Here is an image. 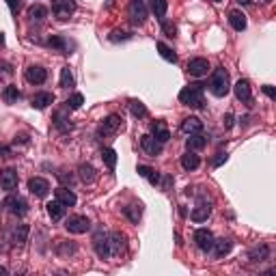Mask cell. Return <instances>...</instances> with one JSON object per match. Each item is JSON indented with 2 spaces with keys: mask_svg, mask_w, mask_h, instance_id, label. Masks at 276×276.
I'll list each match as a JSON object with an SVG mask.
<instances>
[{
  "mask_svg": "<svg viewBox=\"0 0 276 276\" xmlns=\"http://www.w3.org/2000/svg\"><path fill=\"white\" fill-rule=\"evenodd\" d=\"M119 39H130V35L123 31H113L110 33V41H119Z\"/></svg>",
  "mask_w": 276,
  "mask_h": 276,
  "instance_id": "cell-40",
  "label": "cell"
},
{
  "mask_svg": "<svg viewBox=\"0 0 276 276\" xmlns=\"http://www.w3.org/2000/svg\"><path fill=\"white\" fill-rule=\"evenodd\" d=\"M2 97H4V102L7 104H13V102L20 99V91H17V86H7L4 93H2Z\"/></svg>",
  "mask_w": 276,
  "mask_h": 276,
  "instance_id": "cell-37",
  "label": "cell"
},
{
  "mask_svg": "<svg viewBox=\"0 0 276 276\" xmlns=\"http://www.w3.org/2000/svg\"><path fill=\"white\" fill-rule=\"evenodd\" d=\"M45 15H48V9L41 7V4H33V7L28 9V17H31L33 22H43Z\"/></svg>",
  "mask_w": 276,
  "mask_h": 276,
  "instance_id": "cell-30",
  "label": "cell"
},
{
  "mask_svg": "<svg viewBox=\"0 0 276 276\" xmlns=\"http://www.w3.org/2000/svg\"><path fill=\"white\" fill-rule=\"evenodd\" d=\"M102 160H104V164L110 168V171H115V166H117V151L110 149V147H106V149H102Z\"/></svg>",
  "mask_w": 276,
  "mask_h": 276,
  "instance_id": "cell-29",
  "label": "cell"
},
{
  "mask_svg": "<svg viewBox=\"0 0 276 276\" xmlns=\"http://www.w3.org/2000/svg\"><path fill=\"white\" fill-rule=\"evenodd\" d=\"M181 130L186 134H197L203 130V121L197 119V117H188V119H184V123H181Z\"/></svg>",
  "mask_w": 276,
  "mask_h": 276,
  "instance_id": "cell-22",
  "label": "cell"
},
{
  "mask_svg": "<svg viewBox=\"0 0 276 276\" xmlns=\"http://www.w3.org/2000/svg\"><path fill=\"white\" fill-rule=\"evenodd\" d=\"M211 2H220V0H211Z\"/></svg>",
  "mask_w": 276,
  "mask_h": 276,
  "instance_id": "cell-50",
  "label": "cell"
},
{
  "mask_svg": "<svg viewBox=\"0 0 276 276\" xmlns=\"http://www.w3.org/2000/svg\"><path fill=\"white\" fill-rule=\"evenodd\" d=\"M78 173H80V179L84 181V184H93V181H95V168H93L91 164H80Z\"/></svg>",
  "mask_w": 276,
  "mask_h": 276,
  "instance_id": "cell-27",
  "label": "cell"
},
{
  "mask_svg": "<svg viewBox=\"0 0 276 276\" xmlns=\"http://www.w3.org/2000/svg\"><path fill=\"white\" fill-rule=\"evenodd\" d=\"M2 151H4V149H2V147H0V154H2Z\"/></svg>",
  "mask_w": 276,
  "mask_h": 276,
  "instance_id": "cell-51",
  "label": "cell"
},
{
  "mask_svg": "<svg viewBox=\"0 0 276 276\" xmlns=\"http://www.w3.org/2000/svg\"><path fill=\"white\" fill-rule=\"evenodd\" d=\"M67 231L69 233H76V236H80V233H86L91 229V222L86 216H72V218H67L65 222Z\"/></svg>",
  "mask_w": 276,
  "mask_h": 276,
  "instance_id": "cell-7",
  "label": "cell"
},
{
  "mask_svg": "<svg viewBox=\"0 0 276 276\" xmlns=\"http://www.w3.org/2000/svg\"><path fill=\"white\" fill-rule=\"evenodd\" d=\"M233 91H236V97L242 104H250L252 102V91H250V82L248 80H237L236 86H233Z\"/></svg>",
  "mask_w": 276,
  "mask_h": 276,
  "instance_id": "cell-13",
  "label": "cell"
},
{
  "mask_svg": "<svg viewBox=\"0 0 276 276\" xmlns=\"http://www.w3.org/2000/svg\"><path fill=\"white\" fill-rule=\"evenodd\" d=\"M0 186H2V190L7 192H13L17 188V171L15 168H4L2 173H0Z\"/></svg>",
  "mask_w": 276,
  "mask_h": 276,
  "instance_id": "cell-12",
  "label": "cell"
},
{
  "mask_svg": "<svg viewBox=\"0 0 276 276\" xmlns=\"http://www.w3.org/2000/svg\"><path fill=\"white\" fill-rule=\"evenodd\" d=\"M48 45H50V48L61 50V52H67L69 50V43L63 37H58V35H52V37L48 39Z\"/></svg>",
  "mask_w": 276,
  "mask_h": 276,
  "instance_id": "cell-34",
  "label": "cell"
},
{
  "mask_svg": "<svg viewBox=\"0 0 276 276\" xmlns=\"http://www.w3.org/2000/svg\"><path fill=\"white\" fill-rule=\"evenodd\" d=\"M76 11V2L74 0H52V13L58 20H69Z\"/></svg>",
  "mask_w": 276,
  "mask_h": 276,
  "instance_id": "cell-3",
  "label": "cell"
},
{
  "mask_svg": "<svg viewBox=\"0 0 276 276\" xmlns=\"http://www.w3.org/2000/svg\"><path fill=\"white\" fill-rule=\"evenodd\" d=\"M162 28H164V33H166V37H175V26L166 24V22L162 20Z\"/></svg>",
  "mask_w": 276,
  "mask_h": 276,
  "instance_id": "cell-41",
  "label": "cell"
},
{
  "mask_svg": "<svg viewBox=\"0 0 276 276\" xmlns=\"http://www.w3.org/2000/svg\"><path fill=\"white\" fill-rule=\"evenodd\" d=\"M151 136H154L158 143H166L168 138H171V132H168V127L164 125V121H156L154 125H151Z\"/></svg>",
  "mask_w": 276,
  "mask_h": 276,
  "instance_id": "cell-18",
  "label": "cell"
},
{
  "mask_svg": "<svg viewBox=\"0 0 276 276\" xmlns=\"http://www.w3.org/2000/svg\"><path fill=\"white\" fill-rule=\"evenodd\" d=\"M82 104H84V97H82V93H74V95L67 99V108H72V110H78Z\"/></svg>",
  "mask_w": 276,
  "mask_h": 276,
  "instance_id": "cell-39",
  "label": "cell"
},
{
  "mask_svg": "<svg viewBox=\"0 0 276 276\" xmlns=\"http://www.w3.org/2000/svg\"><path fill=\"white\" fill-rule=\"evenodd\" d=\"M198 164H201V158H198L195 151H190L188 149L184 156H181V166L186 168V171H197L198 168Z\"/></svg>",
  "mask_w": 276,
  "mask_h": 276,
  "instance_id": "cell-19",
  "label": "cell"
},
{
  "mask_svg": "<svg viewBox=\"0 0 276 276\" xmlns=\"http://www.w3.org/2000/svg\"><path fill=\"white\" fill-rule=\"evenodd\" d=\"M233 248V242L231 239H227V237H222V239H214V246H211V250H214V257L216 259H220V257H225L229 255Z\"/></svg>",
  "mask_w": 276,
  "mask_h": 276,
  "instance_id": "cell-17",
  "label": "cell"
},
{
  "mask_svg": "<svg viewBox=\"0 0 276 276\" xmlns=\"http://www.w3.org/2000/svg\"><path fill=\"white\" fill-rule=\"evenodd\" d=\"M158 50H160V56L164 58V61H168V63H177V54H175V52H173L171 48H168L166 43H162V41H160V43H158Z\"/></svg>",
  "mask_w": 276,
  "mask_h": 276,
  "instance_id": "cell-33",
  "label": "cell"
},
{
  "mask_svg": "<svg viewBox=\"0 0 276 276\" xmlns=\"http://www.w3.org/2000/svg\"><path fill=\"white\" fill-rule=\"evenodd\" d=\"M211 93H214L216 97H225L229 91H231V86H229V74L225 72V67H218L214 74H211Z\"/></svg>",
  "mask_w": 276,
  "mask_h": 276,
  "instance_id": "cell-2",
  "label": "cell"
},
{
  "mask_svg": "<svg viewBox=\"0 0 276 276\" xmlns=\"http://www.w3.org/2000/svg\"><path fill=\"white\" fill-rule=\"evenodd\" d=\"M179 102L190 106V108H201L203 106V84H188L179 91Z\"/></svg>",
  "mask_w": 276,
  "mask_h": 276,
  "instance_id": "cell-1",
  "label": "cell"
},
{
  "mask_svg": "<svg viewBox=\"0 0 276 276\" xmlns=\"http://www.w3.org/2000/svg\"><path fill=\"white\" fill-rule=\"evenodd\" d=\"M48 216H50L52 220H61L63 216H65V205H63L61 201L48 203Z\"/></svg>",
  "mask_w": 276,
  "mask_h": 276,
  "instance_id": "cell-25",
  "label": "cell"
},
{
  "mask_svg": "<svg viewBox=\"0 0 276 276\" xmlns=\"http://www.w3.org/2000/svg\"><path fill=\"white\" fill-rule=\"evenodd\" d=\"M195 242L203 252H209L211 246H214V233H211L209 229H198L195 233Z\"/></svg>",
  "mask_w": 276,
  "mask_h": 276,
  "instance_id": "cell-10",
  "label": "cell"
},
{
  "mask_svg": "<svg viewBox=\"0 0 276 276\" xmlns=\"http://www.w3.org/2000/svg\"><path fill=\"white\" fill-rule=\"evenodd\" d=\"M237 2H239V4H248L250 0H237Z\"/></svg>",
  "mask_w": 276,
  "mask_h": 276,
  "instance_id": "cell-48",
  "label": "cell"
},
{
  "mask_svg": "<svg viewBox=\"0 0 276 276\" xmlns=\"http://www.w3.org/2000/svg\"><path fill=\"white\" fill-rule=\"evenodd\" d=\"M2 43H4V35L0 33V45H2Z\"/></svg>",
  "mask_w": 276,
  "mask_h": 276,
  "instance_id": "cell-49",
  "label": "cell"
},
{
  "mask_svg": "<svg viewBox=\"0 0 276 276\" xmlns=\"http://www.w3.org/2000/svg\"><path fill=\"white\" fill-rule=\"evenodd\" d=\"M209 211H211V207H209V205H205V203H201V205H197V207L192 209L190 218L195 220V222H203V220H207Z\"/></svg>",
  "mask_w": 276,
  "mask_h": 276,
  "instance_id": "cell-26",
  "label": "cell"
},
{
  "mask_svg": "<svg viewBox=\"0 0 276 276\" xmlns=\"http://www.w3.org/2000/svg\"><path fill=\"white\" fill-rule=\"evenodd\" d=\"M28 190H31L37 198H43V197H48V192H50V184H48V179H43V177H33V179H28Z\"/></svg>",
  "mask_w": 276,
  "mask_h": 276,
  "instance_id": "cell-9",
  "label": "cell"
},
{
  "mask_svg": "<svg viewBox=\"0 0 276 276\" xmlns=\"http://www.w3.org/2000/svg\"><path fill=\"white\" fill-rule=\"evenodd\" d=\"M56 201H61L65 207H72V205L78 203V197L74 195V190H69V188L65 186H61V188H56Z\"/></svg>",
  "mask_w": 276,
  "mask_h": 276,
  "instance_id": "cell-15",
  "label": "cell"
},
{
  "mask_svg": "<svg viewBox=\"0 0 276 276\" xmlns=\"http://www.w3.org/2000/svg\"><path fill=\"white\" fill-rule=\"evenodd\" d=\"M222 162H227V154H218L214 158V166H220Z\"/></svg>",
  "mask_w": 276,
  "mask_h": 276,
  "instance_id": "cell-46",
  "label": "cell"
},
{
  "mask_svg": "<svg viewBox=\"0 0 276 276\" xmlns=\"http://www.w3.org/2000/svg\"><path fill=\"white\" fill-rule=\"evenodd\" d=\"M151 11H154V15L162 22V20H164V15H166V11H168L166 0H151Z\"/></svg>",
  "mask_w": 276,
  "mask_h": 276,
  "instance_id": "cell-28",
  "label": "cell"
},
{
  "mask_svg": "<svg viewBox=\"0 0 276 276\" xmlns=\"http://www.w3.org/2000/svg\"><path fill=\"white\" fill-rule=\"evenodd\" d=\"M7 4H9L11 13H17V11H20V0H7Z\"/></svg>",
  "mask_w": 276,
  "mask_h": 276,
  "instance_id": "cell-42",
  "label": "cell"
},
{
  "mask_svg": "<svg viewBox=\"0 0 276 276\" xmlns=\"http://www.w3.org/2000/svg\"><path fill=\"white\" fill-rule=\"evenodd\" d=\"M147 20V7H145V0H130V22L134 26L145 24Z\"/></svg>",
  "mask_w": 276,
  "mask_h": 276,
  "instance_id": "cell-4",
  "label": "cell"
},
{
  "mask_svg": "<svg viewBox=\"0 0 276 276\" xmlns=\"http://www.w3.org/2000/svg\"><path fill=\"white\" fill-rule=\"evenodd\" d=\"M263 93L270 97V99H276V91H274V86H270V84H266L263 86Z\"/></svg>",
  "mask_w": 276,
  "mask_h": 276,
  "instance_id": "cell-43",
  "label": "cell"
},
{
  "mask_svg": "<svg viewBox=\"0 0 276 276\" xmlns=\"http://www.w3.org/2000/svg\"><path fill=\"white\" fill-rule=\"evenodd\" d=\"M136 171H138V175H140V177H149V173L154 171V168H149V166H138Z\"/></svg>",
  "mask_w": 276,
  "mask_h": 276,
  "instance_id": "cell-45",
  "label": "cell"
},
{
  "mask_svg": "<svg viewBox=\"0 0 276 276\" xmlns=\"http://www.w3.org/2000/svg\"><path fill=\"white\" fill-rule=\"evenodd\" d=\"M147 179H149V184H154V186L160 184V175H158L156 171H151V173H149V177H147Z\"/></svg>",
  "mask_w": 276,
  "mask_h": 276,
  "instance_id": "cell-44",
  "label": "cell"
},
{
  "mask_svg": "<svg viewBox=\"0 0 276 276\" xmlns=\"http://www.w3.org/2000/svg\"><path fill=\"white\" fill-rule=\"evenodd\" d=\"M26 237H28V227L26 225H20L13 231V242L15 244H24L26 242Z\"/></svg>",
  "mask_w": 276,
  "mask_h": 276,
  "instance_id": "cell-36",
  "label": "cell"
},
{
  "mask_svg": "<svg viewBox=\"0 0 276 276\" xmlns=\"http://www.w3.org/2000/svg\"><path fill=\"white\" fill-rule=\"evenodd\" d=\"M268 257H270V246H266V244L257 246V248H252V250L248 252V259H250L252 263H261V261H266Z\"/></svg>",
  "mask_w": 276,
  "mask_h": 276,
  "instance_id": "cell-21",
  "label": "cell"
},
{
  "mask_svg": "<svg viewBox=\"0 0 276 276\" xmlns=\"http://www.w3.org/2000/svg\"><path fill=\"white\" fill-rule=\"evenodd\" d=\"M205 145H207V138H205L201 132L190 134V138H188V149L190 151H198V149H203Z\"/></svg>",
  "mask_w": 276,
  "mask_h": 276,
  "instance_id": "cell-24",
  "label": "cell"
},
{
  "mask_svg": "<svg viewBox=\"0 0 276 276\" xmlns=\"http://www.w3.org/2000/svg\"><path fill=\"white\" fill-rule=\"evenodd\" d=\"M52 102H54V95L48 93V91H41V93H37V95H33L31 106L33 108H37V110H43V108H48Z\"/></svg>",
  "mask_w": 276,
  "mask_h": 276,
  "instance_id": "cell-16",
  "label": "cell"
},
{
  "mask_svg": "<svg viewBox=\"0 0 276 276\" xmlns=\"http://www.w3.org/2000/svg\"><path fill=\"white\" fill-rule=\"evenodd\" d=\"M4 207L9 209V214H13V216H24L26 211H28V203H26V198L24 197H20V195H11L7 201H4Z\"/></svg>",
  "mask_w": 276,
  "mask_h": 276,
  "instance_id": "cell-5",
  "label": "cell"
},
{
  "mask_svg": "<svg viewBox=\"0 0 276 276\" xmlns=\"http://www.w3.org/2000/svg\"><path fill=\"white\" fill-rule=\"evenodd\" d=\"M26 80L31 82V84H43L45 80H48V72H45L43 67H39V65H31V67H26Z\"/></svg>",
  "mask_w": 276,
  "mask_h": 276,
  "instance_id": "cell-11",
  "label": "cell"
},
{
  "mask_svg": "<svg viewBox=\"0 0 276 276\" xmlns=\"http://www.w3.org/2000/svg\"><path fill=\"white\" fill-rule=\"evenodd\" d=\"M130 110H132V115L134 117H138V119H145L147 115V108H145V104L143 102H138V99H130Z\"/></svg>",
  "mask_w": 276,
  "mask_h": 276,
  "instance_id": "cell-31",
  "label": "cell"
},
{
  "mask_svg": "<svg viewBox=\"0 0 276 276\" xmlns=\"http://www.w3.org/2000/svg\"><path fill=\"white\" fill-rule=\"evenodd\" d=\"M233 125V115H225V127H231Z\"/></svg>",
  "mask_w": 276,
  "mask_h": 276,
  "instance_id": "cell-47",
  "label": "cell"
},
{
  "mask_svg": "<svg viewBox=\"0 0 276 276\" xmlns=\"http://www.w3.org/2000/svg\"><path fill=\"white\" fill-rule=\"evenodd\" d=\"M108 244H110V252H113V255H119V252L125 248V237H123L121 233H110Z\"/></svg>",
  "mask_w": 276,
  "mask_h": 276,
  "instance_id": "cell-23",
  "label": "cell"
},
{
  "mask_svg": "<svg viewBox=\"0 0 276 276\" xmlns=\"http://www.w3.org/2000/svg\"><path fill=\"white\" fill-rule=\"evenodd\" d=\"M188 72H190V76H197V78L207 76V72H209L207 58H192V61L188 63Z\"/></svg>",
  "mask_w": 276,
  "mask_h": 276,
  "instance_id": "cell-14",
  "label": "cell"
},
{
  "mask_svg": "<svg viewBox=\"0 0 276 276\" xmlns=\"http://www.w3.org/2000/svg\"><path fill=\"white\" fill-rule=\"evenodd\" d=\"M61 86L63 89H69V86H74V76L69 72V67H63L61 69Z\"/></svg>",
  "mask_w": 276,
  "mask_h": 276,
  "instance_id": "cell-38",
  "label": "cell"
},
{
  "mask_svg": "<svg viewBox=\"0 0 276 276\" xmlns=\"http://www.w3.org/2000/svg\"><path fill=\"white\" fill-rule=\"evenodd\" d=\"M119 127H121V117H119V115H110L108 119L104 121V127H102V130H104V132H115V130H119Z\"/></svg>",
  "mask_w": 276,
  "mask_h": 276,
  "instance_id": "cell-32",
  "label": "cell"
},
{
  "mask_svg": "<svg viewBox=\"0 0 276 276\" xmlns=\"http://www.w3.org/2000/svg\"><path fill=\"white\" fill-rule=\"evenodd\" d=\"M229 24L236 28L237 33H242L248 22H246V15L242 13V11H237V9H236V11H231V13H229Z\"/></svg>",
  "mask_w": 276,
  "mask_h": 276,
  "instance_id": "cell-20",
  "label": "cell"
},
{
  "mask_svg": "<svg viewBox=\"0 0 276 276\" xmlns=\"http://www.w3.org/2000/svg\"><path fill=\"white\" fill-rule=\"evenodd\" d=\"M93 248H95L99 259H110L113 252H110V244H108V236L104 231H97V236L93 237Z\"/></svg>",
  "mask_w": 276,
  "mask_h": 276,
  "instance_id": "cell-6",
  "label": "cell"
},
{
  "mask_svg": "<svg viewBox=\"0 0 276 276\" xmlns=\"http://www.w3.org/2000/svg\"><path fill=\"white\" fill-rule=\"evenodd\" d=\"M140 149H143L147 156L156 158L162 154V143H158L151 134H145V136H140Z\"/></svg>",
  "mask_w": 276,
  "mask_h": 276,
  "instance_id": "cell-8",
  "label": "cell"
},
{
  "mask_svg": "<svg viewBox=\"0 0 276 276\" xmlns=\"http://www.w3.org/2000/svg\"><path fill=\"white\" fill-rule=\"evenodd\" d=\"M123 214H125L132 222H138L140 220V214H143V209H140V205H127V207H123Z\"/></svg>",
  "mask_w": 276,
  "mask_h": 276,
  "instance_id": "cell-35",
  "label": "cell"
}]
</instances>
